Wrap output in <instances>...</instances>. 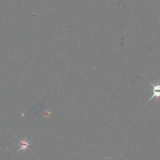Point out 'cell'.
Instances as JSON below:
<instances>
[{
	"instance_id": "obj_1",
	"label": "cell",
	"mask_w": 160,
	"mask_h": 160,
	"mask_svg": "<svg viewBox=\"0 0 160 160\" xmlns=\"http://www.w3.org/2000/svg\"><path fill=\"white\" fill-rule=\"evenodd\" d=\"M148 81H149V84L153 87L152 90V91L153 92V95L147 101V102H146L145 105H146L148 103H149V102L150 101H152L153 98H156V100H158V99H159V98H160V82L159 83L158 82V83L156 84H154L152 82L149 81V80H148Z\"/></svg>"
}]
</instances>
